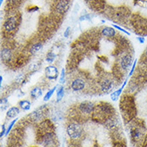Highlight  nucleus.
Here are the masks:
<instances>
[{
    "mask_svg": "<svg viewBox=\"0 0 147 147\" xmlns=\"http://www.w3.org/2000/svg\"><path fill=\"white\" fill-rule=\"evenodd\" d=\"M114 86H115V84L113 80L110 78H105L104 80H102V81L100 83V90L103 93L107 94L113 89Z\"/></svg>",
    "mask_w": 147,
    "mask_h": 147,
    "instance_id": "nucleus-10",
    "label": "nucleus"
},
{
    "mask_svg": "<svg viewBox=\"0 0 147 147\" xmlns=\"http://www.w3.org/2000/svg\"><path fill=\"white\" fill-rule=\"evenodd\" d=\"M115 115V109L110 104L100 102L95 105L94 110L92 113V118L99 121H105L108 118Z\"/></svg>",
    "mask_w": 147,
    "mask_h": 147,
    "instance_id": "nucleus-2",
    "label": "nucleus"
},
{
    "mask_svg": "<svg viewBox=\"0 0 147 147\" xmlns=\"http://www.w3.org/2000/svg\"><path fill=\"white\" fill-rule=\"evenodd\" d=\"M20 0H8V2L11 4H16L20 2Z\"/></svg>",
    "mask_w": 147,
    "mask_h": 147,
    "instance_id": "nucleus-36",
    "label": "nucleus"
},
{
    "mask_svg": "<svg viewBox=\"0 0 147 147\" xmlns=\"http://www.w3.org/2000/svg\"><path fill=\"white\" fill-rule=\"evenodd\" d=\"M137 62H138V60H134V64H133V65H132V67H131V70L129 71V77H130V76H132L134 75V71H135L136 66H137Z\"/></svg>",
    "mask_w": 147,
    "mask_h": 147,
    "instance_id": "nucleus-31",
    "label": "nucleus"
},
{
    "mask_svg": "<svg viewBox=\"0 0 147 147\" xmlns=\"http://www.w3.org/2000/svg\"><path fill=\"white\" fill-rule=\"evenodd\" d=\"M70 32H71V28L68 27L66 30H65V32H64V37H68L69 36V35H70Z\"/></svg>",
    "mask_w": 147,
    "mask_h": 147,
    "instance_id": "nucleus-34",
    "label": "nucleus"
},
{
    "mask_svg": "<svg viewBox=\"0 0 147 147\" xmlns=\"http://www.w3.org/2000/svg\"><path fill=\"white\" fill-rule=\"evenodd\" d=\"M40 135L38 138L39 143L42 146H55L56 136L52 128V124L49 120H44L40 125Z\"/></svg>",
    "mask_w": 147,
    "mask_h": 147,
    "instance_id": "nucleus-1",
    "label": "nucleus"
},
{
    "mask_svg": "<svg viewBox=\"0 0 147 147\" xmlns=\"http://www.w3.org/2000/svg\"><path fill=\"white\" fill-rule=\"evenodd\" d=\"M117 125H118V120L116 118L115 115L112 116L105 121V127L109 130H113L117 127Z\"/></svg>",
    "mask_w": 147,
    "mask_h": 147,
    "instance_id": "nucleus-15",
    "label": "nucleus"
},
{
    "mask_svg": "<svg viewBox=\"0 0 147 147\" xmlns=\"http://www.w3.org/2000/svg\"><path fill=\"white\" fill-rule=\"evenodd\" d=\"M84 1H85V2H88V3H91L93 0H84Z\"/></svg>",
    "mask_w": 147,
    "mask_h": 147,
    "instance_id": "nucleus-39",
    "label": "nucleus"
},
{
    "mask_svg": "<svg viewBox=\"0 0 147 147\" xmlns=\"http://www.w3.org/2000/svg\"><path fill=\"white\" fill-rule=\"evenodd\" d=\"M83 129L82 126L77 122L72 121L70 124H68L67 127V134L70 140L73 142H77L79 141L83 135Z\"/></svg>",
    "mask_w": 147,
    "mask_h": 147,
    "instance_id": "nucleus-4",
    "label": "nucleus"
},
{
    "mask_svg": "<svg viewBox=\"0 0 147 147\" xmlns=\"http://www.w3.org/2000/svg\"><path fill=\"white\" fill-rule=\"evenodd\" d=\"M84 88H85V81L83 79L77 78L73 80L71 84V88L74 92L82 91Z\"/></svg>",
    "mask_w": 147,
    "mask_h": 147,
    "instance_id": "nucleus-12",
    "label": "nucleus"
},
{
    "mask_svg": "<svg viewBox=\"0 0 147 147\" xmlns=\"http://www.w3.org/2000/svg\"><path fill=\"white\" fill-rule=\"evenodd\" d=\"M134 64L133 56L130 54H125L121 56L119 60V68L123 72H128Z\"/></svg>",
    "mask_w": 147,
    "mask_h": 147,
    "instance_id": "nucleus-8",
    "label": "nucleus"
},
{
    "mask_svg": "<svg viewBox=\"0 0 147 147\" xmlns=\"http://www.w3.org/2000/svg\"><path fill=\"white\" fill-rule=\"evenodd\" d=\"M113 27L114 28H116V29H117L118 31H120V32H123V33H125V34H126L127 36H130V33L128 32V31H126L125 29H123V28H121V27H120V26H118V25H115V24H113Z\"/></svg>",
    "mask_w": 147,
    "mask_h": 147,
    "instance_id": "nucleus-30",
    "label": "nucleus"
},
{
    "mask_svg": "<svg viewBox=\"0 0 147 147\" xmlns=\"http://www.w3.org/2000/svg\"><path fill=\"white\" fill-rule=\"evenodd\" d=\"M45 76L46 78L49 80H56L59 76L58 69L56 66L49 65L45 68Z\"/></svg>",
    "mask_w": 147,
    "mask_h": 147,
    "instance_id": "nucleus-11",
    "label": "nucleus"
},
{
    "mask_svg": "<svg viewBox=\"0 0 147 147\" xmlns=\"http://www.w3.org/2000/svg\"><path fill=\"white\" fill-rule=\"evenodd\" d=\"M84 20H87V21L91 20V16L89 14H86V15H84L80 17V21H84Z\"/></svg>",
    "mask_w": 147,
    "mask_h": 147,
    "instance_id": "nucleus-32",
    "label": "nucleus"
},
{
    "mask_svg": "<svg viewBox=\"0 0 147 147\" xmlns=\"http://www.w3.org/2000/svg\"><path fill=\"white\" fill-rule=\"evenodd\" d=\"M64 96V88L63 86H60L58 90H57V92H56V101L57 102H60L61 100L63 99Z\"/></svg>",
    "mask_w": 147,
    "mask_h": 147,
    "instance_id": "nucleus-22",
    "label": "nucleus"
},
{
    "mask_svg": "<svg viewBox=\"0 0 147 147\" xmlns=\"http://www.w3.org/2000/svg\"><path fill=\"white\" fill-rule=\"evenodd\" d=\"M65 80H66V72H65V69L63 68L60 72V84H63L65 83Z\"/></svg>",
    "mask_w": 147,
    "mask_h": 147,
    "instance_id": "nucleus-28",
    "label": "nucleus"
},
{
    "mask_svg": "<svg viewBox=\"0 0 147 147\" xmlns=\"http://www.w3.org/2000/svg\"><path fill=\"white\" fill-rule=\"evenodd\" d=\"M0 105H1V109H2V110H5V109H7V108L8 101H7V99L6 97L1 98Z\"/></svg>",
    "mask_w": 147,
    "mask_h": 147,
    "instance_id": "nucleus-25",
    "label": "nucleus"
},
{
    "mask_svg": "<svg viewBox=\"0 0 147 147\" xmlns=\"http://www.w3.org/2000/svg\"><path fill=\"white\" fill-rule=\"evenodd\" d=\"M144 137L143 129L140 127L139 125L138 126H132L130 129V138L134 142H138V141L142 139Z\"/></svg>",
    "mask_w": 147,
    "mask_h": 147,
    "instance_id": "nucleus-9",
    "label": "nucleus"
},
{
    "mask_svg": "<svg viewBox=\"0 0 147 147\" xmlns=\"http://www.w3.org/2000/svg\"><path fill=\"white\" fill-rule=\"evenodd\" d=\"M13 54L11 48H3L1 50V60L3 63H9L12 60Z\"/></svg>",
    "mask_w": 147,
    "mask_h": 147,
    "instance_id": "nucleus-13",
    "label": "nucleus"
},
{
    "mask_svg": "<svg viewBox=\"0 0 147 147\" xmlns=\"http://www.w3.org/2000/svg\"><path fill=\"white\" fill-rule=\"evenodd\" d=\"M24 80H25V75L23 74V73H21V74H19V75L16 76V79H15V81L17 84H21L24 81Z\"/></svg>",
    "mask_w": 147,
    "mask_h": 147,
    "instance_id": "nucleus-29",
    "label": "nucleus"
},
{
    "mask_svg": "<svg viewBox=\"0 0 147 147\" xmlns=\"http://www.w3.org/2000/svg\"><path fill=\"white\" fill-rule=\"evenodd\" d=\"M42 93H43V90H42L41 88H34L30 92V96H31L32 99L37 100L42 96Z\"/></svg>",
    "mask_w": 147,
    "mask_h": 147,
    "instance_id": "nucleus-18",
    "label": "nucleus"
},
{
    "mask_svg": "<svg viewBox=\"0 0 147 147\" xmlns=\"http://www.w3.org/2000/svg\"><path fill=\"white\" fill-rule=\"evenodd\" d=\"M43 48V44L41 42H38V43H36L32 45V47L30 48V53L32 55H35L37 52L40 51Z\"/></svg>",
    "mask_w": 147,
    "mask_h": 147,
    "instance_id": "nucleus-20",
    "label": "nucleus"
},
{
    "mask_svg": "<svg viewBox=\"0 0 147 147\" xmlns=\"http://www.w3.org/2000/svg\"><path fill=\"white\" fill-rule=\"evenodd\" d=\"M143 56L147 60V47H146V48L145 49V51H144V52H143Z\"/></svg>",
    "mask_w": 147,
    "mask_h": 147,
    "instance_id": "nucleus-37",
    "label": "nucleus"
},
{
    "mask_svg": "<svg viewBox=\"0 0 147 147\" xmlns=\"http://www.w3.org/2000/svg\"><path fill=\"white\" fill-rule=\"evenodd\" d=\"M2 83H3V76H0V84H1V85H2Z\"/></svg>",
    "mask_w": 147,
    "mask_h": 147,
    "instance_id": "nucleus-38",
    "label": "nucleus"
},
{
    "mask_svg": "<svg viewBox=\"0 0 147 147\" xmlns=\"http://www.w3.org/2000/svg\"><path fill=\"white\" fill-rule=\"evenodd\" d=\"M18 24H19V21H18L17 16H13L8 17L7 19L5 20L3 24L4 31L7 33H11V32H15L18 28Z\"/></svg>",
    "mask_w": 147,
    "mask_h": 147,
    "instance_id": "nucleus-7",
    "label": "nucleus"
},
{
    "mask_svg": "<svg viewBox=\"0 0 147 147\" xmlns=\"http://www.w3.org/2000/svg\"><path fill=\"white\" fill-rule=\"evenodd\" d=\"M48 113V108L47 105H42L40 108H38L35 111H33L32 113H30L28 117V119L32 121L33 122H39L42 120L44 119L46 113Z\"/></svg>",
    "mask_w": 147,
    "mask_h": 147,
    "instance_id": "nucleus-5",
    "label": "nucleus"
},
{
    "mask_svg": "<svg viewBox=\"0 0 147 147\" xmlns=\"http://www.w3.org/2000/svg\"><path fill=\"white\" fill-rule=\"evenodd\" d=\"M6 133H7V129L5 127V125H2L1 126V134H0V138H2L4 135H6Z\"/></svg>",
    "mask_w": 147,
    "mask_h": 147,
    "instance_id": "nucleus-33",
    "label": "nucleus"
},
{
    "mask_svg": "<svg viewBox=\"0 0 147 147\" xmlns=\"http://www.w3.org/2000/svg\"><path fill=\"white\" fill-rule=\"evenodd\" d=\"M95 105L92 103V101L89 100H84L82 101L81 103L79 104L78 105V112L80 115L84 116H90L92 113V112L94 110Z\"/></svg>",
    "mask_w": 147,
    "mask_h": 147,
    "instance_id": "nucleus-6",
    "label": "nucleus"
},
{
    "mask_svg": "<svg viewBox=\"0 0 147 147\" xmlns=\"http://www.w3.org/2000/svg\"><path fill=\"white\" fill-rule=\"evenodd\" d=\"M56 88H57V86H55V87L52 88V89H50V90H49V91L45 94V96H44V101H48L49 100L51 99V97H52V95H53V93H54L55 91L56 90Z\"/></svg>",
    "mask_w": 147,
    "mask_h": 147,
    "instance_id": "nucleus-24",
    "label": "nucleus"
},
{
    "mask_svg": "<svg viewBox=\"0 0 147 147\" xmlns=\"http://www.w3.org/2000/svg\"><path fill=\"white\" fill-rule=\"evenodd\" d=\"M123 88L124 87H121L118 88L117 90H116V91L113 92L111 94H110V97H111L112 100H113V101H117L118 98H119V96H121V94L122 93V91H123Z\"/></svg>",
    "mask_w": 147,
    "mask_h": 147,
    "instance_id": "nucleus-21",
    "label": "nucleus"
},
{
    "mask_svg": "<svg viewBox=\"0 0 147 147\" xmlns=\"http://www.w3.org/2000/svg\"><path fill=\"white\" fill-rule=\"evenodd\" d=\"M137 40H138V42H139L140 44H144L145 43V41H146V40H145V38L144 37H142V36H138V37H137Z\"/></svg>",
    "mask_w": 147,
    "mask_h": 147,
    "instance_id": "nucleus-35",
    "label": "nucleus"
},
{
    "mask_svg": "<svg viewBox=\"0 0 147 147\" xmlns=\"http://www.w3.org/2000/svg\"><path fill=\"white\" fill-rule=\"evenodd\" d=\"M68 5L69 3L68 0H60L58 3L56 4V11L60 15H63L68 11Z\"/></svg>",
    "mask_w": 147,
    "mask_h": 147,
    "instance_id": "nucleus-14",
    "label": "nucleus"
},
{
    "mask_svg": "<svg viewBox=\"0 0 147 147\" xmlns=\"http://www.w3.org/2000/svg\"><path fill=\"white\" fill-rule=\"evenodd\" d=\"M18 121V118H16L15 120H13L11 123L9 124V126H8L7 129V133H6V136H8V134L11 133V129H13V127H14V125H16V121Z\"/></svg>",
    "mask_w": 147,
    "mask_h": 147,
    "instance_id": "nucleus-27",
    "label": "nucleus"
},
{
    "mask_svg": "<svg viewBox=\"0 0 147 147\" xmlns=\"http://www.w3.org/2000/svg\"><path fill=\"white\" fill-rule=\"evenodd\" d=\"M3 0H0V4H3Z\"/></svg>",
    "mask_w": 147,
    "mask_h": 147,
    "instance_id": "nucleus-40",
    "label": "nucleus"
},
{
    "mask_svg": "<svg viewBox=\"0 0 147 147\" xmlns=\"http://www.w3.org/2000/svg\"><path fill=\"white\" fill-rule=\"evenodd\" d=\"M20 110L18 107H11L10 108L7 112V117L11 119V118H15L17 116L20 114Z\"/></svg>",
    "mask_w": 147,
    "mask_h": 147,
    "instance_id": "nucleus-17",
    "label": "nucleus"
},
{
    "mask_svg": "<svg viewBox=\"0 0 147 147\" xmlns=\"http://www.w3.org/2000/svg\"><path fill=\"white\" fill-rule=\"evenodd\" d=\"M120 109L124 120H126L127 121L132 120L136 114V108L134 98L129 96H123L120 103Z\"/></svg>",
    "mask_w": 147,
    "mask_h": 147,
    "instance_id": "nucleus-3",
    "label": "nucleus"
},
{
    "mask_svg": "<svg viewBox=\"0 0 147 147\" xmlns=\"http://www.w3.org/2000/svg\"><path fill=\"white\" fill-rule=\"evenodd\" d=\"M101 35L105 37H113L116 35V31L113 27H105L101 31Z\"/></svg>",
    "mask_w": 147,
    "mask_h": 147,
    "instance_id": "nucleus-16",
    "label": "nucleus"
},
{
    "mask_svg": "<svg viewBox=\"0 0 147 147\" xmlns=\"http://www.w3.org/2000/svg\"><path fill=\"white\" fill-rule=\"evenodd\" d=\"M56 55L53 52H49L47 53V56H46V61L49 63V64H52L54 62V60L56 59Z\"/></svg>",
    "mask_w": 147,
    "mask_h": 147,
    "instance_id": "nucleus-23",
    "label": "nucleus"
},
{
    "mask_svg": "<svg viewBox=\"0 0 147 147\" xmlns=\"http://www.w3.org/2000/svg\"><path fill=\"white\" fill-rule=\"evenodd\" d=\"M20 108L24 111H28L31 109V102L28 100H22L19 102Z\"/></svg>",
    "mask_w": 147,
    "mask_h": 147,
    "instance_id": "nucleus-19",
    "label": "nucleus"
},
{
    "mask_svg": "<svg viewBox=\"0 0 147 147\" xmlns=\"http://www.w3.org/2000/svg\"><path fill=\"white\" fill-rule=\"evenodd\" d=\"M39 68H40V64L39 63H33V64H32L29 66L28 70L30 72H36Z\"/></svg>",
    "mask_w": 147,
    "mask_h": 147,
    "instance_id": "nucleus-26",
    "label": "nucleus"
}]
</instances>
